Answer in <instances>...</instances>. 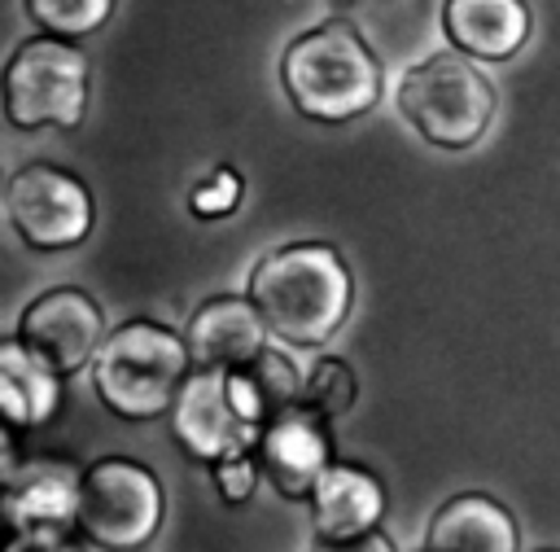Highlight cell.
<instances>
[{
	"instance_id": "cell-1",
	"label": "cell",
	"mask_w": 560,
	"mask_h": 552,
	"mask_svg": "<svg viewBox=\"0 0 560 552\" xmlns=\"http://www.w3.org/2000/svg\"><path fill=\"white\" fill-rule=\"evenodd\" d=\"M245 294L254 298L271 337L315 350L346 324L354 307V276L337 245L289 241L254 263Z\"/></svg>"
},
{
	"instance_id": "cell-2",
	"label": "cell",
	"mask_w": 560,
	"mask_h": 552,
	"mask_svg": "<svg viewBox=\"0 0 560 552\" xmlns=\"http://www.w3.org/2000/svg\"><path fill=\"white\" fill-rule=\"evenodd\" d=\"M280 83L302 118L350 123L381 101V66L354 22L328 18L289 39Z\"/></svg>"
},
{
	"instance_id": "cell-3",
	"label": "cell",
	"mask_w": 560,
	"mask_h": 552,
	"mask_svg": "<svg viewBox=\"0 0 560 552\" xmlns=\"http://www.w3.org/2000/svg\"><path fill=\"white\" fill-rule=\"evenodd\" d=\"M192 372L188 342L158 320H127L105 333L92 359L96 399L122 421L166 416Z\"/></svg>"
},
{
	"instance_id": "cell-4",
	"label": "cell",
	"mask_w": 560,
	"mask_h": 552,
	"mask_svg": "<svg viewBox=\"0 0 560 552\" xmlns=\"http://www.w3.org/2000/svg\"><path fill=\"white\" fill-rule=\"evenodd\" d=\"M394 101H398V114L420 131V140L451 149V153L472 149L490 131L494 105H499L486 70L459 48L416 61L398 79Z\"/></svg>"
},
{
	"instance_id": "cell-5",
	"label": "cell",
	"mask_w": 560,
	"mask_h": 552,
	"mask_svg": "<svg viewBox=\"0 0 560 552\" xmlns=\"http://www.w3.org/2000/svg\"><path fill=\"white\" fill-rule=\"evenodd\" d=\"M88 110V57L74 39L31 35L4 66V118L22 131L79 127Z\"/></svg>"
},
{
	"instance_id": "cell-6",
	"label": "cell",
	"mask_w": 560,
	"mask_h": 552,
	"mask_svg": "<svg viewBox=\"0 0 560 552\" xmlns=\"http://www.w3.org/2000/svg\"><path fill=\"white\" fill-rule=\"evenodd\" d=\"M166 513L162 482L131 456H101L83 469L79 530L101 552H140Z\"/></svg>"
},
{
	"instance_id": "cell-7",
	"label": "cell",
	"mask_w": 560,
	"mask_h": 552,
	"mask_svg": "<svg viewBox=\"0 0 560 552\" xmlns=\"http://www.w3.org/2000/svg\"><path fill=\"white\" fill-rule=\"evenodd\" d=\"M4 210L13 232L31 250H74L92 232V193L79 175L52 162H26L4 184Z\"/></svg>"
},
{
	"instance_id": "cell-8",
	"label": "cell",
	"mask_w": 560,
	"mask_h": 552,
	"mask_svg": "<svg viewBox=\"0 0 560 552\" xmlns=\"http://www.w3.org/2000/svg\"><path fill=\"white\" fill-rule=\"evenodd\" d=\"M171 434L192 460L214 464L223 456L254 451L262 429L249 425L241 407L232 403L228 368H192L171 407Z\"/></svg>"
},
{
	"instance_id": "cell-9",
	"label": "cell",
	"mask_w": 560,
	"mask_h": 552,
	"mask_svg": "<svg viewBox=\"0 0 560 552\" xmlns=\"http://www.w3.org/2000/svg\"><path fill=\"white\" fill-rule=\"evenodd\" d=\"M13 337L26 342L35 355H44L61 377H70L96 359V350L105 342V315L92 294L61 285L22 307Z\"/></svg>"
},
{
	"instance_id": "cell-10",
	"label": "cell",
	"mask_w": 560,
	"mask_h": 552,
	"mask_svg": "<svg viewBox=\"0 0 560 552\" xmlns=\"http://www.w3.org/2000/svg\"><path fill=\"white\" fill-rule=\"evenodd\" d=\"M258 469L262 478L284 495V499H311L324 469L332 464V438H328V421L319 412H311L302 399L293 407H284L276 421L262 425L258 434Z\"/></svg>"
},
{
	"instance_id": "cell-11",
	"label": "cell",
	"mask_w": 560,
	"mask_h": 552,
	"mask_svg": "<svg viewBox=\"0 0 560 552\" xmlns=\"http://www.w3.org/2000/svg\"><path fill=\"white\" fill-rule=\"evenodd\" d=\"M83 469L57 456H35L26 464H4V521L18 530H74L79 526Z\"/></svg>"
},
{
	"instance_id": "cell-12",
	"label": "cell",
	"mask_w": 560,
	"mask_h": 552,
	"mask_svg": "<svg viewBox=\"0 0 560 552\" xmlns=\"http://www.w3.org/2000/svg\"><path fill=\"white\" fill-rule=\"evenodd\" d=\"M267 333L271 329L249 294H214L188 315L184 342L192 368H241L267 346Z\"/></svg>"
},
{
	"instance_id": "cell-13",
	"label": "cell",
	"mask_w": 560,
	"mask_h": 552,
	"mask_svg": "<svg viewBox=\"0 0 560 552\" xmlns=\"http://www.w3.org/2000/svg\"><path fill=\"white\" fill-rule=\"evenodd\" d=\"M424 552H521V530L494 495L459 491L429 517Z\"/></svg>"
},
{
	"instance_id": "cell-14",
	"label": "cell",
	"mask_w": 560,
	"mask_h": 552,
	"mask_svg": "<svg viewBox=\"0 0 560 552\" xmlns=\"http://www.w3.org/2000/svg\"><path fill=\"white\" fill-rule=\"evenodd\" d=\"M529 4L525 0H446L442 31L451 48L477 61H508L529 39Z\"/></svg>"
},
{
	"instance_id": "cell-15",
	"label": "cell",
	"mask_w": 560,
	"mask_h": 552,
	"mask_svg": "<svg viewBox=\"0 0 560 552\" xmlns=\"http://www.w3.org/2000/svg\"><path fill=\"white\" fill-rule=\"evenodd\" d=\"M311 517H315L319 539L368 534L385 517V486L372 469L350 464V460H332L324 469L315 495H311Z\"/></svg>"
},
{
	"instance_id": "cell-16",
	"label": "cell",
	"mask_w": 560,
	"mask_h": 552,
	"mask_svg": "<svg viewBox=\"0 0 560 552\" xmlns=\"http://www.w3.org/2000/svg\"><path fill=\"white\" fill-rule=\"evenodd\" d=\"M0 403L9 429H35L57 416L61 407V372L35 355L26 342H0Z\"/></svg>"
},
{
	"instance_id": "cell-17",
	"label": "cell",
	"mask_w": 560,
	"mask_h": 552,
	"mask_svg": "<svg viewBox=\"0 0 560 552\" xmlns=\"http://www.w3.org/2000/svg\"><path fill=\"white\" fill-rule=\"evenodd\" d=\"M228 390H232V403L241 407V416L262 429L267 421H276L284 407H293L302 399V377L289 355H280L276 346H262L241 368H228Z\"/></svg>"
},
{
	"instance_id": "cell-18",
	"label": "cell",
	"mask_w": 560,
	"mask_h": 552,
	"mask_svg": "<svg viewBox=\"0 0 560 552\" xmlns=\"http://www.w3.org/2000/svg\"><path fill=\"white\" fill-rule=\"evenodd\" d=\"M354 399H359L354 368L346 359H337V355H319L311 364L306 381H302V403L311 412H319L324 421H337V416H346L354 407Z\"/></svg>"
},
{
	"instance_id": "cell-19",
	"label": "cell",
	"mask_w": 560,
	"mask_h": 552,
	"mask_svg": "<svg viewBox=\"0 0 560 552\" xmlns=\"http://www.w3.org/2000/svg\"><path fill=\"white\" fill-rule=\"evenodd\" d=\"M26 13L44 35L79 39L114 18V0H26Z\"/></svg>"
},
{
	"instance_id": "cell-20",
	"label": "cell",
	"mask_w": 560,
	"mask_h": 552,
	"mask_svg": "<svg viewBox=\"0 0 560 552\" xmlns=\"http://www.w3.org/2000/svg\"><path fill=\"white\" fill-rule=\"evenodd\" d=\"M188 202H192V215H197V219H223V215H232L236 202H241V175H236L232 166H214V171L188 193Z\"/></svg>"
},
{
	"instance_id": "cell-21",
	"label": "cell",
	"mask_w": 560,
	"mask_h": 552,
	"mask_svg": "<svg viewBox=\"0 0 560 552\" xmlns=\"http://www.w3.org/2000/svg\"><path fill=\"white\" fill-rule=\"evenodd\" d=\"M258 456L254 451H236V456H223L210 464V478L223 495V504H245L254 495V482H258Z\"/></svg>"
},
{
	"instance_id": "cell-22",
	"label": "cell",
	"mask_w": 560,
	"mask_h": 552,
	"mask_svg": "<svg viewBox=\"0 0 560 552\" xmlns=\"http://www.w3.org/2000/svg\"><path fill=\"white\" fill-rule=\"evenodd\" d=\"M4 552H83L70 530H52V526H39V530H18L9 534V548Z\"/></svg>"
},
{
	"instance_id": "cell-23",
	"label": "cell",
	"mask_w": 560,
	"mask_h": 552,
	"mask_svg": "<svg viewBox=\"0 0 560 552\" xmlns=\"http://www.w3.org/2000/svg\"><path fill=\"white\" fill-rule=\"evenodd\" d=\"M311 552H398V548H394V539L376 526V530H368V534H350V539H319V534H315Z\"/></svg>"
},
{
	"instance_id": "cell-24",
	"label": "cell",
	"mask_w": 560,
	"mask_h": 552,
	"mask_svg": "<svg viewBox=\"0 0 560 552\" xmlns=\"http://www.w3.org/2000/svg\"><path fill=\"white\" fill-rule=\"evenodd\" d=\"M337 9H359V4H372V0H332Z\"/></svg>"
},
{
	"instance_id": "cell-25",
	"label": "cell",
	"mask_w": 560,
	"mask_h": 552,
	"mask_svg": "<svg viewBox=\"0 0 560 552\" xmlns=\"http://www.w3.org/2000/svg\"><path fill=\"white\" fill-rule=\"evenodd\" d=\"M538 552H560V548H538Z\"/></svg>"
}]
</instances>
